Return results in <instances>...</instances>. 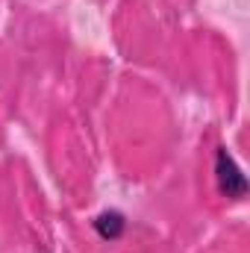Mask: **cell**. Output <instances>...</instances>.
I'll use <instances>...</instances> for the list:
<instances>
[{
    "instance_id": "obj_1",
    "label": "cell",
    "mask_w": 250,
    "mask_h": 253,
    "mask_svg": "<svg viewBox=\"0 0 250 253\" xmlns=\"http://www.w3.org/2000/svg\"><path fill=\"white\" fill-rule=\"evenodd\" d=\"M215 183H218V191L230 200H245L248 197V177L242 174L239 162L233 159V153L227 147L215 150Z\"/></svg>"
},
{
    "instance_id": "obj_2",
    "label": "cell",
    "mask_w": 250,
    "mask_h": 253,
    "mask_svg": "<svg viewBox=\"0 0 250 253\" xmlns=\"http://www.w3.org/2000/svg\"><path fill=\"white\" fill-rule=\"evenodd\" d=\"M91 227H94V233H97L103 242H118L126 230V218L118 209H106V212H100V215L91 221Z\"/></svg>"
}]
</instances>
